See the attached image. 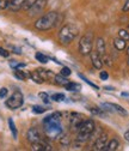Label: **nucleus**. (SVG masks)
Instances as JSON below:
<instances>
[{
    "label": "nucleus",
    "instance_id": "1",
    "mask_svg": "<svg viewBox=\"0 0 129 151\" xmlns=\"http://www.w3.org/2000/svg\"><path fill=\"white\" fill-rule=\"evenodd\" d=\"M58 12H54V11H50L43 16H41L37 21L35 22V28L37 30H41V31H46V30H49L51 29L53 27L56 25L58 23Z\"/></svg>",
    "mask_w": 129,
    "mask_h": 151
},
{
    "label": "nucleus",
    "instance_id": "2",
    "mask_svg": "<svg viewBox=\"0 0 129 151\" xmlns=\"http://www.w3.org/2000/svg\"><path fill=\"white\" fill-rule=\"evenodd\" d=\"M78 28L73 24H66L63 25L59 31V40L62 45H68L78 36Z\"/></svg>",
    "mask_w": 129,
    "mask_h": 151
},
{
    "label": "nucleus",
    "instance_id": "3",
    "mask_svg": "<svg viewBox=\"0 0 129 151\" xmlns=\"http://www.w3.org/2000/svg\"><path fill=\"white\" fill-rule=\"evenodd\" d=\"M96 128V124H95V121L92 120V119H86V120H84L83 122H81V125L79 126V128H78V136H77V140H79V142H81V143H84V142H86V140H88V138H90V134L93 132V129Z\"/></svg>",
    "mask_w": 129,
    "mask_h": 151
},
{
    "label": "nucleus",
    "instance_id": "4",
    "mask_svg": "<svg viewBox=\"0 0 129 151\" xmlns=\"http://www.w3.org/2000/svg\"><path fill=\"white\" fill-rule=\"evenodd\" d=\"M44 126V132L46 136L49 139H56L61 136V133L63 132L62 126H61V121L58 120H51V121H46L43 122Z\"/></svg>",
    "mask_w": 129,
    "mask_h": 151
},
{
    "label": "nucleus",
    "instance_id": "5",
    "mask_svg": "<svg viewBox=\"0 0 129 151\" xmlns=\"http://www.w3.org/2000/svg\"><path fill=\"white\" fill-rule=\"evenodd\" d=\"M93 46V32H86L79 41V53L81 55H88L92 52Z\"/></svg>",
    "mask_w": 129,
    "mask_h": 151
},
{
    "label": "nucleus",
    "instance_id": "6",
    "mask_svg": "<svg viewBox=\"0 0 129 151\" xmlns=\"http://www.w3.org/2000/svg\"><path fill=\"white\" fill-rule=\"evenodd\" d=\"M24 103V96H23V93L22 91L19 90H16L12 95L6 100L5 102V106L11 109V110H14V109H18V108H21Z\"/></svg>",
    "mask_w": 129,
    "mask_h": 151
},
{
    "label": "nucleus",
    "instance_id": "7",
    "mask_svg": "<svg viewBox=\"0 0 129 151\" xmlns=\"http://www.w3.org/2000/svg\"><path fill=\"white\" fill-rule=\"evenodd\" d=\"M62 116L66 118L69 128L72 131H74V132L78 131L79 126L84 121V116L81 114H79V113H76V111H73V113H65V114H62Z\"/></svg>",
    "mask_w": 129,
    "mask_h": 151
},
{
    "label": "nucleus",
    "instance_id": "8",
    "mask_svg": "<svg viewBox=\"0 0 129 151\" xmlns=\"http://www.w3.org/2000/svg\"><path fill=\"white\" fill-rule=\"evenodd\" d=\"M46 6H47V0H37V1H36V3L28 10L29 16L33 17V16H38V14H41V13L44 11Z\"/></svg>",
    "mask_w": 129,
    "mask_h": 151
},
{
    "label": "nucleus",
    "instance_id": "9",
    "mask_svg": "<svg viewBox=\"0 0 129 151\" xmlns=\"http://www.w3.org/2000/svg\"><path fill=\"white\" fill-rule=\"evenodd\" d=\"M106 144H108V133L106 132H102V133L99 134V137L93 143V150L103 151V150H105Z\"/></svg>",
    "mask_w": 129,
    "mask_h": 151
},
{
    "label": "nucleus",
    "instance_id": "10",
    "mask_svg": "<svg viewBox=\"0 0 129 151\" xmlns=\"http://www.w3.org/2000/svg\"><path fill=\"white\" fill-rule=\"evenodd\" d=\"M26 139L30 144H33V143H37L40 142L42 138H41V134H40V132L37 128H35V127H31L28 129L26 132Z\"/></svg>",
    "mask_w": 129,
    "mask_h": 151
},
{
    "label": "nucleus",
    "instance_id": "11",
    "mask_svg": "<svg viewBox=\"0 0 129 151\" xmlns=\"http://www.w3.org/2000/svg\"><path fill=\"white\" fill-rule=\"evenodd\" d=\"M31 150H32V151H51L53 147H51V145H50L48 142L41 139V140L37 142V143L31 144Z\"/></svg>",
    "mask_w": 129,
    "mask_h": 151
},
{
    "label": "nucleus",
    "instance_id": "12",
    "mask_svg": "<svg viewBox=\"0 0 129 151\" xmlns=\"http://www.w3.org/2000/svg\"><path fill=\"white\" fill-rule=\"evenodd\" d=\"M90 56H91V63H92V66L97 70H100L102 66H103V61H102V58L100 55L97 53V52H91L90 53Z\"/></svg>",
    "mask_w": 129,
    "mask_h": 151
},
{
    "label": "nucleus",
    "instance_id": "13",
    "mask_svg": "<svg viewBox=\"0 0 129 151\" xmlns=\"http://www.w3.org/2000/svg\"><path fill=\"white\" fill-rule=\"evenodd\" d=\"M102 108H109L108 110H111V109H114L115 111H117V113H120L121 115H128V113H127V110L123 108V107H121V106H118V104H116V103H103L102 106H100Z\"/></svg>",
    "mask_w": 129,
    "mask_h": 151
},
{
    "label": "nucleus",
    "instance_id": "14",
    "mask_svg": "<svg viewBox=\"0 0 129 151\" xmlns=\"http://www.w3.org/2000/svg\"><path fill=\"white\" fill-rule=\"evenodd\" d=\"M25 0H10V6L9 9L12 12H18L19 10L23 9V4H24Z\"/></svg>",
    "mask_w": 129,
    "mask_h": 151
},
{
    "label": "nucleus",
    "instance_id": "15",
    "mask_svg": "<svg viewBox=\"0 0 129 151\" xmlns=\"http://www.w3.org/2000/svg\"><path fill=\"white\" fill-rule=\"evenodd\" d=\"M96 50L99 55H104L105 54V50H106V47H105V41L102 37H98L96 40Z\"/></svg>",
    "mask_w": 129,
    "mask_h": 151
},
{
    "label": "nucleus",
    "instance_id": "16",
    "mask_svg": "<svg viewBox=\"0 0 129 151\" xmlns=\"http://www.w3.org/2000/svg\"><path fill=\"white\" fill-rule=\"evenodd\" d=\"M53 81H54L55 84H58V85H60V86H65V85L69 82V81L67 79V77H65V76H62V74H55L54 78H53Z\"/></svg>",
    "mask_w": 129,
    "mask_h": 151
},
{
    "label": "nucleus",
    "instance_id": "17",
    "mask_svg": "<svg viewBox=\"0 0 129 151\" xmlns=\"http://www.w3.org/2000/svg\"><path fill=\"white\" fill-rule=\"evenodd\" d=\"M13 74H14V77H16L17 79H19V81H24L25 78L30 77V73H26L25 71H21L19 68H14Z\"/></svg>",
    "mask_w": 129,
    "mask_h": 151
},
{
    "label": "nucleus",
    "instance_id": "18",
    "mask_svg": "<svg viewBox=\"0 0 129 151\" xmlns=\"http://www.w3.org/2000/svg\"><path fill=\"white\" fill-rule=\"evenodd\" d=\"M30 78H31V81H33L35 83H37V84H42L44 82V79L41 77V74L38 73V71L30 72Z\"/></svg>",
    "mask_w": 129,
    "mask_h": 151
},
{
    "label": "nucleus",
    "instance_id": "19",
    "mask_svg": "<svg viewBox=\"0 0 129 151\" xmlns=\"http://www.w3.org/2000/svg\"><path fill=\"white\" fill-rule=\"evenodd\" d=\"M118 145H120L118 140H117L116 138H114V139H111L110 142H108V144H106V147H105V150H108V151H115V150H117Z\"/></svg>",
    "mask_w": 129,
    "mask_h": 151
},
{
    "label": "nucleus",
    "instance_id": "20",
    "mask_svg": "<svg viewBox=\"0 0 129 151\" xmlns=\"http://www.w3.org/2000/svg\"><path fill=\"white\" fill-rule=\"evenodd\" d=\"M65 89L68 90V91H79L81 89L80 84L78 83H73V82H68L66 85H65Z\"/></svg>",
    "mask_w": 129,
    "mask_h": 151
},
{
    "label": "nucleus",
    "instance_id": "21",
    "mask_svg": "<svg viewBox=\"0 0 129 151\" xmlns=\"http://www.w3.org/2000/svg\"><path fill=\"white\" fill-rule=\"evenodd\" d=\"M114 46L117 50H123L125 48V41L122 40L121 37H118V39H115L114 40Z\"/></svg>",
    "mask_w": 129,
    "mask_h": 151
},
{
    "label": "nucleus",
    "instance_id": "22",
    "mask_svg": "<svg viewBox=\"0 0 129 151\" xmlns=\"http://www.w3.org/2000/svg\"><path fill=\"white\" fill-rule=\"evenodd\" d=\"M9 126H10V129H11V133H12L13 138H14V139H17V137H18V131H17V128H16L14 121H13L11 118L9 119Z\"/></svg>",
    "mask_w": 129,
    "mask_h": 151
},
{
    "label": "nucleus",
    "instance_id": "23",
    "mask_svg": "<svg viewBox=\"0 0 129 151\" xmlns=\"http://www.w3.org/2000/svg\"><path fill=\"white\" fill-rule=\"evenodd\" d=\"M35 58H36V60L37 61H40V63H42V64H47L48 61H49V58L47 55H44L43 53H36V55H35Z\"/></svg>",
    "mask_w": 129,
    "mask_h": 151
},
{
    "label": "nucleus",
    "instance_id": "24",
    "mask_svg": "<svg viewBox=\"0 0 129 151\" xmlns=\"http://www.w3.org/2000/svg\"><path fill=\"white\" fill-rule=\"evenodd\" d=\"M71 138H69V136L68 134H62L61 133V136H60V144L61 145H63V146H69L71 145Z\"/></svg>",
    "mask_w": 129,
    "mask_h": 151
},
{
    "label": "nucleus",
    "instance_id": "25",
    "mask_svg": "<svg viewBox=\"0 0 129 151\" xmlns=\"http://www.w3.org/2000/svg\"><path fill=\"white\" fill-rule=\"evenodd\" d=\"M65 99H66V96L63 95V93H60V92L51 95V100L55 101V102H62V101H65Z\"/></svg>",
    "mask_w": 129,
    "mask_h": 151
},
{
    "label": "nucleus",
    "instance_id": "26",
    "mask_svg": "<svg viewBox=\"0 0 129 151\" xmlns=\"http://www.w3.org/2000/svg\"><path fill=\"white\" fill-rule=\"evenodd\" d=\"M118 37H121L124 41H129V32L125 29H120L118 30Z\"/></svg>",
    "mask_w": 129,
    "mask_h": 151
},
{
    "label": "nucleus",
    "instance_id": "27",
    "mask_svg": "<svg viewBox=\"0 0 129 151\" xmlns=\"http://www.w3.org/2000/svg\"><path fill=\"white\" fill-rule=\"evenodd\" d=\"M79 77H80V78H81V79H83V81H84L85 83H87V84H88L90 86H92V88H93V89H96V90H98V89H99V88H98V86H97V85H96L95 83H92L91 81H88V79H87V78L85 77V76H83L81 73H79Z\"/></svg>",
    "mask_w": 129,
    "mask_h": 151
},
{
    "label": "nucleus",
    "instance_id": "28",
    "mask_svg": "<svg viewBox=\"0 0 129 151\" xmlns=\"http://www.w3.org/2000/svg\"><path fill=\"white\" fill-rule=\"evenodd\" d=\"M47 109L44 107H41V106H33L32 107V111L36 113V114H42V113H44Z\"/></svg>",
    "mask_w": 129,
    "mask_h": 151
},
{
    "label": "nucleus",
    "instance_id": "29",
    "mask_svg": "<svg viewBox=\"0 0 129 151\" xmlns=\"http://www.w3.org/2000/svg\"><path fill=\"white\" fill-rule=\"evenodd\" d=\"M36 1H37V0H25L24 4H23V9L28 11V10H29V9H30V7L36 3Z\"/></svg>",
    "mask_w": 129,
    "mask_h": 151
},
{
    "label": "nucleus",
    "instance_id": "30",
    "mask_svg": "<svg viewBox=\"0 0 129 151\" xmlns=\"http://www.w3.org/2000/svg\"><path fill=\"white\" fill-rule=\"evenodd\" d=\"M10 66L11 67H13V68H23V67H25V64H21V63H17V61H14V60H11L10 61Z\"/></svg>",
    "mask_w": 129,
    "mask_h": 151
},
{
    "label": "nucleus",
    "instance_id": "31",
    "mask_svg": "<svg viewBox=\"0 0 129 151\" xmlns=\"http://www.w3.org/2000/svg\"><path fill=\"white\" fill-rule=\"evenodd\" d=\"M71 68L69 67H67V66H63L62 68H61V71H60V74H62V76H65V77H68V76H71Z\"/></svg>",
    "mask_w": 129,
    "mask_h": 151
},
{
    "label": "nucleus",
    "instance_id": "32",
    "mask_svg": "<svg viewBox=\"0 0 129 151\" xmlns=\"http://www.w3.org/2000/svg\"><path fill=\"white\" fill-rule=\"evenodd\" d=\"M10 6V0H0V10H6Z\"/></svg>",
    "mask_w": 129,
    "mask_h": 151
},
{
    "label": "nucleus",
    "instance_id": "33",
    "mask_svg": "<svg viewBox=\"0 0 129 151\" xmlns=\"http://www.w3.org/2000/svg\"><path fill=\"white\" fill-rule=\"evenodd\" d=\"M38 96H40V99H41L44 103H49V96H48L47 92H40Z\"/></svg>",
    "mask_w": 129,
    "mask_h": 151
},
{
    "label": "nucleus",
    "instance_id": "34",
    "mask_svg": "<svg viewBox=\"0 0 129 151\" xmlns=\"http://www.w3.org/2000/svg\"><path fill=\"white\" fill-rule=\"evenodd\" d=\"M9 93V90L6 88H1L0 89V99H5Z\"/></svg>",
    "mask_w": 129,
    "mask_h": 151
},
{
    "label": "nucleus",
    "instance_id": "35",
    "mask_svg": "<svg viewBox=\"0 0 129 151\" xmlns=\"http://www.w3.org/2000/svg\"><path fill=\"white\" fill-rule=\"evenodd\" d=\"M99 77H100V79H102V81H106V79L109 78V74H108V72L102 71V72L99 73Z\"/></svg>",
    "mask_w": 129,
    "mask_h": 151
},
{
    "label": "nucleus",
    "instance_id": "36",
    "mask_svg": "<svg viewBox=\"0 0 129 151\" xmlns=\"http://www.w3.org/2000/svg\"><path fill=\"white\" fill-rule=\"evenodd\" d=\"M0 55H1V56H4V58H9L10 53H9L6 49H4V48H1V47H0Z\"/></svg>",
    "mask_w": 129,
    "mask_h": 151
},
{
    "label": "nucleus",
    "instance_id": "37",
    "mask_svg": "<svg viewBox=\"0 0 129 151\" xmlns=\"http://www.w3.org/2000/svg\"><path fill=\"white\" fill-rule=\"evenodd\" d=\"M122 11L123 12H128L129 11V0H125V3L123 5V7H122Z\"/></svg>",
    "mask_w": 129,
    "mask_h": 151
},
{
    "label": "nucleus",
    "instance_id": "38",
    "mask_svg": "<svg viewBox=\"0 0 129 151\" xmlns=\"http://www.w3.org/2000/svg\"><path fill=\"white\" fill-rule=\"evenodd\" d=\"M124 138H125V140H127V142H129V129L124 132Z\"/></svg>",
    "mask_w": 129,
    "mask_h": 151
},
{
    "label": "nucleus",
    "instance_id": "39",
    "mask_svg": "<svg viewBox=\"0 0 129 151\" xmlns=\"http://www.w3.org/2000/svg\"><path fill=\"white\" fill-rule=\"evenodd\" d=\"M127 64H128V66H129V58H128V61H127Z\"/></svg>",
    "mask_w": 129,
    "mask_h": 151
},
{
    "label": "nucleus",
    "instance_id": "40",
    "mask_svg": "<svg viewBox=\"0 0 129 151\" xmlns=\"http://www.w3.org/2000/svg\"><path fill=\"white\" fill-rule=\"evenodd\" d=\"M127 53H128V55H129V48H128V52H127Z\"/></svg>",
    "mask_w": 129,
    "mask_h": 151
},
{
    "label": "nucleus",
    "instance_id": "41",
    "mask_svg": "<svg viewBox=\"0 0 129 151\" xmlns=\"http://www.w3.org/2000/svg\"><path fill=\"white\" fill-rule=\"evenodd\" d=\"M128 29H129V24H128Z\"/></svg>",
    "mask_w": 129,
    "mask_h": 151
}]
</instances>
